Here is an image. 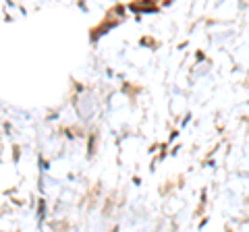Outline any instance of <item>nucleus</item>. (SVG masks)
Masks as SVG:
<instances>
[]
</instances>
